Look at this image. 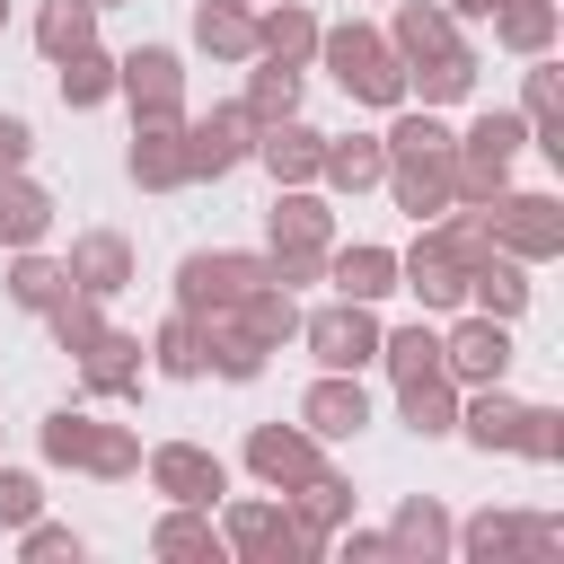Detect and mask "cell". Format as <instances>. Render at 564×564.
<instances>
[{
  "label": "cell",
  "instance_id": "5b68a950",
  "mask_svg": "<svg viewBox=\"0 0 564 564\" xmlns=\"http://www.w3.org/2000/svg\"><path fill=\"white\" fill-rule=\"evenodd\" d=\"M256 282H273L256 247H194V256L176 264V308H185V317H203V308H238Z\"/></svg>",
  "mask_w": 564,
  "mask_h": 564
},
{
  "label": "cell",
  "instance_id": "c3c4849f",
  "mask_svg": "<svg viewBox=\"0 0 564 564\" xmlns=\"http://www.w3.org/2000/svg\"><path fill=\"white\" fill-rule=\"evenodd\" d=\"M264 273L282 291H308V282H326V247H264Z\"/></svg>",
  "mask_w": 564,
  "mask_h": 564
},
{
  "label": "cell",
  "instance_id": "f35d334b",
  "mask_svg": "<svg viewBox=\"0 0 564 564\" xmlns=\"http://www.w3.org/2000/svg\"><path fill=\"white\" fill-rule=\"evenodd\" d=\"M449 150H458V159H485V167H511V159L529 150V115H502V106H485V115H476V123H467Z\"/></svg>",
  "mask_w": 564,
  "mask_h": 564
},
{
  "label": "cell",
  "instance_id": "ffe728a7",
  "mask_svg": "<svg viewBox=\"0 0 564 564\" xmlns=\"http://www.w3.org/2000/svg\"><path fill=\"white\" fill-rule=\"evenodd\" d=\"M379 176H388V141L379 132H326V159H317L326 194H370Z\"/></svg>",
  "mask_w": 564,
  "mask_h": 564
},
{
  "label": "cell",
  "instance_id": "9c48e42d",
  "mask_svg": "<svg viewBox=\"0 0 564 564\" xmlns=\"http://www.w3.org/2000/svg\"><path fill=\"white\" fill-rule=\"evenodd\" d=\"M441 370H449L458 388H494V379H511V317L467 308L458 326H441Z\"/></svg>",
  "mask_w": 564,
  "mask_h": 564
},
{
  "label": "cell",
  "instance_id": "7a4b0ae2",
  "mask_svg": "<svg viewBox=\"0 0 564 564\" xmlns=\"http://www.w3.org/2000/svg\"><path fill=\"white\" fill-rule=\"evenodd\" d=\"M212 511H220V520H212L220 546L247 555V564H317V555H326V546L282 511V494H220Z\"/></svg>",
  "mask_w": 564,
  "mask_h": 564
},
{
  "label": "cell",
  "instance_id": "4dcf8cb0",
  "mask_svg": "<svg viewBox=\"0 0 564 564\" xmlns=\"http://www.w3.org/2000/svg\"><path fill=\"white\" fill-rule=\"evenodd\" d=\"M485 26H494V44H502V53H520V62H529V53H555L564 9H555V0H494V18H485Z\"/></svg>",
  "mask_w": 564,
  "mask_h": 564
},
{
  "label": "cell",
  "instance_id": "9a60e30c",
  "mask_svg": "<svg viewBox=\"0 0 564 564\" xmlns=\"http://www.w3.org/2000/svg\"><path fill=\"white\" fill-rule=\"evenodd\" d=\"M70 361H79V388H88V397H132V388H141V370H150L141 335H123V326H97Z\"/></svg>",
  "mask_w": 564,
  "mask_h": 564
},
{
  "label": "cell",
  "instance_id": "44dd1931",
  "mask_svg": "<svg viewBox=\"0 0 564 564\" xmlns=\"http://www.w3.org/2000/svg\"><path fill=\"white\" fill-rule=\"evenodd\" d=\"M388 203L405 212V220H432V212H449V150H423V159H388Z\"/></svg>",
  "mask_w": 564,
  "mask_h": 564
},
{
  "label": "cell",
  "instance_id": "ee69618b",
  "mask_svg": "<svg viewBox=\"0 0 564 564\" xmlns=\"http://www.w3.org/2000/svg\"><path fill=\"white\" fill-rule=\"evenodd\" d=\"M88 423H97L88 405H53V414L35 423V449H44V467H70V476H79V458H88Z\"/></svg>",
  "mask_w": 564,
  "mask_h": 564
},
{
  "label": "cell",
  "instance_id": "db71d44e",
  "mask_svg": "<svg viewBox=\"0 0 564 564\" xmlns=\"http://www.w3.org/2000/svg\"><path fill=\"white\" fill-rule=\"evenodd\" d=\"M88 9H123V0H88Z\"/></svg>",
  "mask_w": 564,
  "mask_h": 564
},
{
  "label": "cell",
  "instance_id": "d590c367",
  "mask_svg": "<svg viewBox=\"0 0 564 564\" xmlns=\"http://www.w3.org/2000/svg\"><path fill=\"white\" fill-rule=\"evenodd\" d=\"M405 97H414V106H458V97H476V53L449 44V53L414 62V70H405Z\"/></svg>",
  "mask_w": 564,
  "mask_h": 564
},
{
  "label": "cell",
  "instance_id": "b9f144b4",
  "mask_svg": "<svg viewBox=\"0 0 564 564\" xmlns=\"http://www.w3.org/2000/svg\"><path fill=\"white\" fill-rule=\"evenodd\" d=\"M79 476H97V485L141 476V432H132V423H88V458H79Z\"/></svg>",
  "mask_w": 564,
  "mask_h": 564
},
{
  "label": "cell",
  "instance_id": "8fae6325",
  "mask_svg": "<svg viewBox=\"0 0 564 564\" xmlns=\"http://www.w3.org/2000/svg\"><path fill=\"white\" fill-rule=\"evenodd\" d=\"M397 291H414V308H423V317H458V308H467V264H458V256L414 220V247L397 256Z\"/></svg>",
  "mask_w": 564,
  "mask_h": 564
},
{
  "label": "cell",
  "instance_id": "484cf974",
  "mask_svg": "<svg viewBox=\"0 0 564 564\" xmlns=\"http://www.w3.org/2000/svg\"><path fill=\"white\" fill-rule=\"evenodd\" d=\"M194 326H203V370H220V379H238V388H247V379H264V361H273V352H264L229 308H203Z\"/></svg>",
  "mask_w": 564,
  "mask_h": 564
},
{
  "label": "cell",
  "instance_id": "d6986e66",
  "mask_svg": "<svg viewBox=\"0 0 564 564\" xmlns=\"http://www.w3.org/2000/svg\"><path fill=\"white\" fill-rule=\"evenodd\" d=\"M326 282H335V300H388L397 291V247H379V238H352V247H326Z\"/></svg>",
  "mask_w": 564,
  "mask_h": 564
},
{
  "label": "cell",
  "instance_id": "60d3db41",
  "mask_svg": "<svg viewBox=\"0 0 564 564\" xmlns=\"http://www.w3.org/2000/svg\"><path fill=\"white\" fill-rule=\"evenodd\" d=\"M379 370H388V379L441 370V326H432V317H414V326H379Z\"/></svg>",
  "mask_w": 564,
  "mask_h": 564
},
{
  "label": "cell",
  "instance_id": "bcb514c9",
  "mask_svg": "<svg viewBox=\"0 0 564 564\" xmlns=\"http://www.w3.org/2000/svg\"><path fill=\"white\" fill-rule=\"evenodd\" d=\"M511 449H520L529 467H555V458H564V405H520V432H511Z\"/></svg>",
  "mask_w": 564,
  "mask_h": 564
},
{
  "label": "cell",
  "instance_id": "52a82bcc",
  "mask_svg": "<svg viewBox=\"0 0 564 564\" xmlns=\"http://www.w3.org/2000/svg\"><path fill=\"white\" fill-rule=\"evenodd\" d=\"M300 344L317 352V370H370V361H379V308H370V300L300 308Z\"/></svg>",
  "mask_w": 564,
  "mask_h": 564
},
{
  "label": "cell",
  "instance_id": "7402d4cb",
  "mask_svg": "<svg viewBox=\"0 0 564 564\" xmlns=\"http://www.w3.org/2000/svg\"><path fill=\"white\" fill-rule=\"evenodd\" d=\"M397 414H405L414 441H449V432H458V379H449V370H414V379H397Z\"/></svg>",
  "mask_w": 564,
  "mask_h": 564
},
{
  "label": "cell",
  "instance_id": "11a10c76",
  "mask_svg": "<svg viewBox=\"0 0 564 564\" xmlns=\"http://www.w3.org/2000/svg\"><path fill=\"white\" fill-rule=\"evenodd\" d=\"M0 35H9V0H0Z\"/></svg>",
  "mask_w": 564,
  "mask_h": 564
},
{
  "label": "cell",
  "instance_id": "74e56055",
  "mask_svg": "<svg viewBox=\"0 0 564 564\" xmlns=\"http://www.w3.org/2000/svg\"><path fill=\"white\" fill-rule=\"evenodd\" d=\"M229 317H238V326H247L264 352H282V344L300 335V291H282V282H256V291H247Z\"/></svg>",
  "mask_w": 564,
  "mask_h": 564
},
{
  "label": "cell",
  "instance_id": "ac0fdd59",
  "mask_svg": "<svg viewBox=\"0 0 564 564\" xmlns=\"http://www.w3.org/2000/svg\"><path fill=\"white\" fill-rule=\"evenodd\" d=\"M62 264H70V291H97V300H115V291L132 282V238H123V229H79Z\"/></svg>",
  "mask_w": 564,
  "mask_h": 564
},
{
  "label": "cell",
  "instance_id": "30bf717a",
  "mask_svg": "<svg viewBox=\"0 0 564 564\" xmlns=\"http://www.w3.org/2000/svg\"><path fill=\"white\" fill-rule=\"evenodd\" d=\"M115 97L132 115H185V53L176 44H132L115 53Z\"/></svg>",
  "mask_w": 564,
  "mask_h": 564
},
{
  "label": "cell",
  "instance_id": "d4e9b609",
  "mask_svg": "<svg viewBox=\"0 0 564 564\" xmlns=\"http://www.w3.org/2000/svg\"><path fill=\"white\" fill-rule=\"evenodd\" d=\"M458 44V18L441 9V0H397V18H388V53L414 70V62H432V53H449Z\"/></svg>",
  "mask_w": 564,
  "mask_h": 564
},
{
  "label": "cell",
  "instance_id": "6da1fadb",
  "mask_svg": "<svg viewBox=\"0 0 564 564\" xmlns=\"http://www.w3.org/2000/svg\"><path fill=\"white\" fill-rule=\"evenodd\" d=\"M317 62L335 70V88L352 97V106H405V62L388 53V35L379 26H361V18H344V26H317Z\"/></svg>",
  "mask_w": 564,
  "mask_h": 564
},
{
  "label": "cell",
  "instance_id": "ab89813d",
  "mask_svg": "<svg viewBox=\"0 0 564 564\" xmlns=\"http://www.w3.org/2000/svg\"><path fill=\"white\" fill-rule=\"evenodd\" d=\"M141 352H150V370H159V379H203V326H194L185 308H176V317H159V335H150Z\"/></svg>",
  "mask_w": 564,
  "mask_h": 564
},
{
  "label": "cell",
  "instance_id": "83f0119b",
  "mask_svg": "<svg viewBox=\"0 0 564 564\" xmlns=\"http://www.w3.org/2000/svg\"><path fill=\"white\" fill-rule=\"evenodd\" d=\"M150 555H159V564H220L229 546H220L212 511H194V502H167V511H159V529H150Z\"/></svg>",
  "mask_w": 564,
  "mask_h": 564
},
{
  "label": "cell",
  "instance_id": "4fadbf2b",
  "mask_svg": "<svg viewBox=\"0 0 564 564\" xmlns=\"http://www.w3.org/2000/svg\"><path fill=\"white\" fill-rule=\"evenodd\" d=\"M123 176H132L141 194H176V185H185V115H132Z\"/></svg>",
  "mask_w": 564,
  "mask_h": 564
},
{
  "label": "cell",
  "instance_id": "7c38bea8",
  "mask_svg": "<svg viewBox=\"0 0 564 564\" xmlns=\"http://www.w3.org/2000/svg\"><path fill=\"white\" fill-rule=\"evenodd\" d=\"M326 467V441L308 432V423H256L247 432V476L264 485V494H291L300 476H317Z\"/></svg>",
  "mask_w": 564,
  "mask_h": 564
},
{
  "label": "cell",
  "instance_id": "836d02e7",
  "mask_svg": "<svg viewBox=\"0 0 564 564\" xmlns=\"http://www.w3.org/2000/svg\"><path fill=\"white\" fill-rule=\"evenodd\" d=\"M300 62H273V53H256L247 62V88H238V106L256 115V123H282V115H300Z\"/></svg>",
  "mask_w": 564,
  "mask_h": 564
},
{
  "label": "cell",
  "instance_id": "7dc6e473",
  "mask_svg": "<svg viewBox=\"0 0 564 564\" xmlns=\"http://www.w3.org/2000/svg\"><path fill=\"white\" fill-rule=\"evenodd\" d=\"M9 538H18V555H26V564H79V555H88V538H79V529H62V520H44V511H35L26 529H9Z\"/></svg>",
  "mask_w": 564,
  "mask_h": 564
},
{
  "label": "cell",
  "instance_id": "e575fe53",
  "mask_svg": "<svg viewBox=\"0 0 564 564\" xmlns=\"http://www.w3.org/2000/svg\"><path fill=\"white\" fill-rule=\"evenodd\" d=\"M53 88H62V106H70V115L106 106V97H115V53H106V44H79V53H62V62H53Z\"/></svg>",
  "mask_w": 564,
  "mask_h": 564
},
{
  "label": "cell",
  "instance_id": "603a6c76",
  "mask_svg": "<svg viewBox=\"0 0 564 564\" xmlns=\"http://www.w3.org/2000/svg\"><path fill=\"white\" fill-rule=\"evenodd\" d=\"M352 502H361V494H352V476H335V467H317V476H300V485L282 494V511H291V520H300L317 546H326V538L352 520Z\"/></svg>",
  "mask_w": 564,
  "mask_h": 564
},
{
  "label": "cell",
  "instance_id": "8d00e7d4",
  "mask_svg": "<svg viewBox=\"0 0 564 564\" xmlns=\"http://www.w3.org/2000/svg\"><path fill=\"white\" fill-rule=\"evenodd\" d=\"M467 308H485V317H520V308H529V264L494 247V256L467 273Z\"/></svg>",
  "mask_w": 564,
  "mask_h": 564
},
{
  "label": "cell",
  "instance_id": "5bb4252c",
  "mask_svg": "<svg viewBox=\"0 0 564 564\" xmlns=\"http://www.w3.org/2000/svg\"><path fill=\"white\" fill-rule=\"evenodd\" d=\"M300 423H308L317 441H361V432H370V388H361V370H317L308 397H300Z\"/></svg>",
  "mask_w": 564,
  "mask_h": 564
},
{
  "label": "cell",
  "instance_id": "f6af8a7d",
  "mask_svg": "<svg viewBox=\"0 0 564 564\" xmlns=\"http://www.w3.org/2000/svg\"><path fill=\"white\" fill-rule=\"evenodd\" d=\"M44 326H53V344H62V352H79V344L106 326V300H97V291H62V300L44 308Z\"/></svg>",
  "mask_w": 564,
  "mask_h": 564
},
{
  "label": "cell",
  "instance_id": "d6a6232c",
  "mask_svg": "<svg viewBox=\"0 0 564 564\" xmlns=\"http://www.w3.org/2000/svg\"><path fill=\"white\" fill-rule=\"evenodd\" d=\"M256 53H273V62H317V18H308V0H264L256 9Z\"/></svg>",
  "mask_w": 564,
  "mask_h": 564
},
{
  "label": "cell",
  "instance_id": "2e32d148",
  "mask_svg": "<svg viewBox=\"0 0 564 564\" xmlns=\"http://www.w3.org/2000/svg\"><path fill=\"white\" fill-rule=\"evenodd\" d=\"M317 159H326V132L300 123V115H282V123L256 132V167H264L273 185H317Z\"/></svg>",
  "mask_w": 564,
  "mask_h": 564
},
{
  "label": "cell",
  "instance_id": "4316f807",
  "mask_svg": "<svg viewBox=\"0 0 564 564\" xmlns=\"http://www.w3.org/2000/svg\"><path fill=\"white\" fill-rule=\"evenodd\" d=\"M511 432H520V397L494 379V388H458V441L467 449H511Z\"/></svg>",
  "mask_w": 564,
  "mask_h": 564
},
{
  "label": "cell",
  "instance_id": "816d5d0a",
  "mask_svg": "<svg viewBox=\"0 0 564 564\" xmlns=\"http://www.w3.org/2000/svg\"><path fill=\"white\" fill-rule=\"evenodd\" d=\"M35 159V123L26 115H0V167H26Z\"/></svg>",
  "mask_w": 564,
  "mask_h": 564
},
{
  "label": "cell",
  "instance_id": "cb8c5ba5",
  "mask_svg": "<svg viewBox=\"0 0 564 564\" xmlns=\"http://www.w3.org/2000/svg\"><path fill=\"white\" fill-rule=\"evenodd\" d=\"M449 511L432 502V494H405L397 502V520H388V546H397V564H449Z\"/></svg>",
  "mask_w": 564,
  "mask_h": 564
},
{
  "label": "cell",
  "instance_id": "7bdbcfd3",
  "mask_svg": "<svg viewBox=\"0 0 564 564\" xmlns=\"http://www.w3.org/2000/svg\"><path fill=\"white\" fill-rule=\"evenodd\" d=\"M79 44H97V9H88V0H44V9H35V53L62 62V53H79Z\"/></svg>",
  "mask_w": 564,
  "mask_h": 564
},
{
  "label": "cell",
  "instance_id": "277c9868",
  "mask_svg": "<svg viewBox=\"0 0 564 564\" xmlns=\"http://www.w3.org/2000/svg\"><path fill=\"white\" fill-rule=\"evenodd\" d=\"M485 238L502 256H520V264H546V256H564V203L538 194V185H502L485 203Z\"/></svg>",
  "mask_w": 564,
  "mask_h": 564
},
{
  "label": "cell",
  "instance_id": "f1b7e54d",
  "mask_svg": "<svg viewBox=\"0 0 564 564\" xmlns=\"http://www.w3.org/2000/svg\"><path fill=\"white\" fill-rule=\"evenodd\" d=\"M0 291H9V308L44 317V308L70 291V264H62V256H44V247H9V273H0Z\"/></svg>",
  "mask_w": 564,
  "mask_h": 564
},
{
  "label": "cell",
  "instance_id": "1f68e13d",
  "mask_svg": "<svg viewBox=\"0 0 564 564\" xmlns=\"http://www.w3.org/2000/svg\"><path fill=\"white\" fill-rule=\"evenodd\" d=\"M53 229V194L26 167H0V247H44Z\"/></svg>",
  "mask_w": 564,
  "mask_h": 564
},
{
  "label": "cell",
  "instance_id": "f907efd6",
  "mask_svg": "<svg viewBox=\"0 0 564 564\" xmlns=\"http://www.w3.org/2000/svg\"><path fill=\"white\" fill-rule=\"evenodd\" d=\"M326 546H344L352 564H397V546H388V529H352V520H344V529H335Z\"/></svg>",
  "mask_w": 564,
  "mask_h": 564
},
{
  "label": "cell",
  "instance_id": "3957f363",
  "mask_svg": "<svg viewBox=\"0 0 564 564\" xmlns=\"http://www.w3.org/2000/svg\"><path fill=\"white\" fill-rule=\"evenodd\" d=\"M555 546H564V520H546V511H476L449 529V555H467V564H546Z\"/></svg>",
  "mask_w": 564,
  "mask_h": 564
},
{
  "label": "cell",
  "instance_id": "e0dca14e",
  "mask_svg": "<svg viewBox=\"0 0 564 564\" xmlns=\"http://www.w3.org/2000/svg\"><path fill=\"white\" fill-rule=\"evenodd\" d=\"M264 247H335V212H326V194H317V185H273Z\"/></svg>",
  "mask_w": 564,
  "mask_h": 564
},
{
  "label": "cell",
  "instance_id": "f546056e",
  "mask_svg": "<svg viewBox=\"0 0 564 564\" xmlns=\"http://www.w3.org/2000/svg\"><path fill=\"white\" fill-rule=\"evenodd\" d=\"M194 44L212 62H256V0H194Z\"/></svg>",
  "mask_w": 564,
  "mask_h": 564
},
{
  "label": "cell",
  "instance_id": "681fc988",
  "mask_svg": "<svg viewBox=\"0 0 564 564\" xmlns=\"http://www.w3.org/2000/svg\"><path fill=\"white\" fill-rule=\"evenodd\" d=\"M35 511H44V485H35L26 467H9V458H0V529H26Z\"/></svg>",
  "mask_w": 564,
  "mask_h": 564
},
{
  "label": "cell",
  "instance_id": "f5cc1de1",
  "mask_svg": "<svg viewBox=\"0 0 564 564\" xmlns=\"http://www.w3.org/2000/svg\"><path fill=\"white\" fill-rule=\"evenodd\" d=\"M441 9H449L458 26H467V18H494V0H441Z\"/></svg>",
  "mask_w": 564,
  "mask_h": 564
},
{
  "label": "cell",
  "instance_id": "8992f818",
  "mask_svg": "<svg viewBox=\"0 0 564 564\" xmlns=\"http://www.w3.org/2000/svg\"><path fill=\"white\" fill-rule=\"evenodd\" d=\"M256 115L229 97V106H212V115H185V185H220L229 167H247L256 159Z\"/></svg>",
  "mask_w": 564,
  "mask_h": 564
},
{
  "label": "cell",
  "instance_id": "ba28073f",
  "mask_svg": "<svg viewBox=\"0 0 564 564\" xmlns=\"http://www.w3.org/2000/svg\"><path fill=\"white\" fill-rule=\"evenodd\" d=\"M141 476H150L159 502H194V511H212V502L229 494V458L203 449V441H159V449H141Z\"/></svg>",
  "mask_w": 564,
  "mask_h": 564
}]
</instances>
